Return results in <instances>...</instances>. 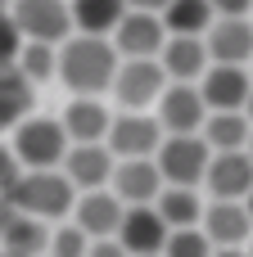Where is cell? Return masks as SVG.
<instances>
[{
  "mask_svg": "<svg viewBox=\"0 0 253 257\" xmlns=\"http://www.w3.org/2000/svg\"><path fill=\"white\" fill-rule=\"evenodd\" d=\"M68 5H72V27H77V36H109V41H113L118 23L131 14L127 0H68Z\"/></svg>",
  "mask_w": 253,
  "mask_h": 257,
  "instance_id": "44dd1931",
  "label": "cell"
},
{
  "mask_svg": "<svg viewBox=\"0 0 253 257\" xmlns=\"http://www.w3.org/2000/svg\"><path fill=\"white\" fill-rule=\"evenodd\" d=\"M122 217H127V203H122L113 190H91V194H77L72 226H81L91 239H118Z\"/></svg>",
  "mask_w": 253,
  "mask_h": 257,
  "instance_id": "5bb4252c",
  "label": "cell"
},
{
  "mask_svg": "<svg viewBox=\"0 0 253 257\" xmlns=\"http://www.w3.org/2000/svg\"><path fill=\"white\" fill-rule=\"evenodd\" d=\"M163 23H167V36H208V27L217 23V9L208 0H172Z\"/></svg>",
  "mask_w": 253,
  "mask_h": 257,
  "instance_id": "d4e9b609",
  "label": "cell"
},
{
  "mask_svg": "<svg viewBox=\"0 0 253 257\" xmlns=\"http://www.w3.org/2000/svg\"><path fill=\"white\" fill-rule=\"evenodd\" d=\"M9 18L18 23V32L27 41H41V45H63L77 32L68 0H14Z\"/></svg>",
  "mask_w": 253,
  "mask_h": 257,
  "instance_id": "8992f818",
  "label": "cell"
},
{
  "mask_svg": "<svg viewBox=\"0 0 253 257\" xmlns=\"http://www.w3.org/2000/svg\"><path fill=\"white\" fill-rule=\"evenodd\" d=\"M249 257H253V239H249Z\"/></svg>",
  "mask_w": 253,
  "mask_h": 257,
  "instance_id": "f35d334b",
  "label": "cell"
},
{
  "mask_svg": "<svg viewBox=\"0 0 253 257\" xmlns=\"http://www.w3.org/2000/svg\"><path fill=\"white\" fill-rule=\"evenodd\" d=\"M199 90H204L208 113H244V104H249V95H253V77H249V68L213 63V68L204 72Z\"/></svg>",
  "mask_w": 253,
  "mask_h": 257,
  "instance_id": "7c38bea8",
  "label": "cell"
},
{
  "mask_svg": "<svg viewBox=\"0 0 253 257\" xmlns=\"http://www.w3.org/2000/svg\"><path fill=\"white\" fill-rule=\"evenodd\" d=\"M23 45H27V36H23V32H18V23L5 14V18H0V72L18 68V59H23Z\"/></svg>",
  "mask_w": 253,
  "mask_h": 257,
  "instance_id": "f1b7e54d",
  "label": "cell"
},
{
  "mask_svg": "<svg viewBox=\"0 0 253 257\" xmlns=\"http://www.w3.org/2000/svg\"><path fill=\"white\" fill-rule=\"evenodd\" d=\"M9 208L36 221H59L77 208V185L63 172H23V181L9 194Z\"/></svg>",
  "mask_w": 253,
  "mask_h": 257,
  "instance_id": "7a4b0ae2",
  "label": "cell"
},
{
  "mask_svg": "<svg viewBox=\"0 0 253 257\" xmlns=\"http://www.w3.org/2000/svg\"><path fill=\"white\" fill-rule=\"evenodd\" d=\"M14 158L23 163V172H59L72 140L63 131L59 117H27L18 131H14Z\"/></svg>",
  "mask_w": 253,
  "mask_h": 257,
  "instance_id": "3957f363",
  "label": "cell"
},
{
  "mask_svg": "<svg viewBox=\"0 0 253 257\" xmlns=\"http://www.w3.org/2000/svg\"><path fill=\"white\" fill-rule=\"evenodd\" d=\"M113 45H118L122 59H158L163 45H167V23H163V14H140V9H131V14L118 23V32H113Z\"/></svg>",
  "mask_w": 253,
  "mask_h": 257,
  "instance_id": "9c48e42d",
  "label": "cell"
},
{
  "mask_svg": "<svg viewBox=\"0 0 253 257\" xmlns=\"http://www.w3.org/2000/svg\"><path fill=\"white\" fill-rule=\"evenodd\" d=\"M154 117L163 122L167 136H204V126H208L213 113H208L199 86H181V81H172L167 95L158 99V113H154Z\"/></svg>",
  "mask_w": 253,
  "mask_h": 257,
  "instance_id": "ba28073f",
  "label": "cell"
},
{
  "mask_svg": "<svg viewBox=\"0 0 253 257\" xmlns=\"http://www.w3.org/2000/svg\"><path fill=\"white\" fill-rule=\"evenodd\" d=\"M18 72L36 86V81H50L59 77V45H41V41H27L23 45V59H18Z\"/></svg>",
  "mask_w": 253,
  "mask_h": 257,
  "instance_id": "484cf974",
  "label": "cell"
},
{
  "mask_svg": "<svg viewBox=\"0 0 253 257\" xmlns=\"http://www.w3.org/2000/svg\"><path fill=\"white\" fill-rule=\"evenodd\" d=\"M18 181H23V163L14 158V149H5V145H0V194L9 199Z\"/></svg>",
  "mask_w": 253,
  "mask_h": 257,
  "instance_id": "f546056e",
  "label": "cell"
},
{
  "mask_svg": "<svg viewBox=\"0 0 253 257\" xmlns=\"http://www.w3.org/2000/svg\"><path fill=\"white\" fill-rule=\"evenodd\" d=\"M109 190H113L127 208H154L158 194L167 190V181H163V172H158L154 158H127V163H118Z\"/></svg>",
  "mask_w": 253,
  "mask_h": 257,
  "instance_id": "8fae6325",
  "label": "cell"
},
{
  "mask_svg": "<svg viewBox=\"0 0 253 257\" xmlns=\"http://www.w3.org/2000/svg\"><path fill=\"white\" fill-rule=\"evenodd\" d=\"M0 253L5 257H50V230H45V221L14 212L0 226Z\"/></svg>",
  "mask_w": 253,
  "mask_h": 257,
  "instance_id": "ffe728a7",
  "label": "cell"
},
{
  "mask_svg": "<svg viewBox=\"0 0 253 257\" xmlns=\"http://www.w3.org/2000/svg\"><path fill=\"white\" fill-rule=\"evenodd\" d=\"M167 81H181V86H199L204 72L213 68V54L204 45V36H167L163 54H158Z\"/></svg>",
  "mask_w": 253,
  "mask_h": 257,
  "instance_id": "2e32d148",
  "label": "cell"
},
{
  "mask_svg": "<svg viewBox=\"0 0 253 257\" xmlns=\"http://www.w3.org/2000/svg\"><path fill=\"white\" fill-rule=\"evenodd\" d=\"M91 244H95V239H91L81 226H72V221L50 230V257H86Z\"/></svg>",
  "mask_w": 253,
  "mask_h": 257,
  "instance_id": "4316f807",
  "label": "cell"
},
{
  "mask_svg": "<svg viewBox=\"0 0 253 257\" xmlns=\"http://www.w3.org/2000/svg\"><path fill=\"white\" fill-rule=\"evenodd\" d=\"M131 9H140V14H167V5L172 0H127Z\"/></svg>",
  "mask_w": 253,
  "mask_h": 257,
  "instance_id": "d6a6232c",
  "label": "cell"
},
{
  "mask_svg": "<svg viewBox=\"0 0 253 257\" xmlns=\"http://www.w3.org/2000/svg\"><path fill=\"white\" fill-rule=\"evenodd\" d=\"M86 257H131V253H127V248H122L118 239H95V244H91V253H86Z\"/></svg>",
  "mask_w": 253,
  "mask_h": 257,
  "instance_id": "1f68e13d",
  "label": "cell"
},
{
  "mask_svg": "<svg viewBox=\"0 0 253 257\" xmlns=\"http://www.w3.org/2000/svg\"><path fill=\"white\" fill-rule=\"evenodd\" d=\"M5 14H9V9H5V0H0V18H5Z\"/></svg>",
  "mask_w": 253,
  "mask_h": 257,
  "instance_id": "8d00e7d4",
  "label": "cell"
},
{
  "mask_svg": "<svg viewBox=\"0 0 253 257\" xmlns=\"http://www.w3.org/2000/svg\"><path fill=\"white\" fill-rule=\"evenodd\" d=\"M249 158H253V140H249Z\"/></svg>",
  "mask_w": 253,
  "mask_h": 257,
  "instance_id": "74e56055",
  "label": "cell"
},
{
  "mask_svg": "<svg viewBox=\"0 0 253 257\" xmlns=\"http://www.w3.org/2000/svg\"><path fill=\"white\" fill-rule=\"evenodd\" d=\"M59 122H63V131H68L72 145H104V140H109V126H113V113H109L104 99L72 95Z\"/></svg>",
  "mask_w": 253,
  "mask_h": 257,
  "instance_id": "e0dca14e",
  "label": "cell"
},
{
  "mask_svg": "<svg viewBox=\"0 0 253 257\" xmlns=\"http://www.w3.org/2000/svg\"><path fill=\"white\" fill-rule=\"evenodd\" d=\"M158 172L167 185L177 190H199L208 181V167H213V149L204 136H167L163 149H158Z\"/></svg>",
  "mask_w": 253,
  "mask_h": 257,
  "instance_id": "277c9868",
  "label": "cell"
},
{
  "mask_svg": "<svg viewBox=\"0 0 253 257\" xmlns=\"http://www.w3.org/2000/svg\"><path fill=\"white\" fill-rule=\"evenodd\" d=\"M244 208H249V217H253V194H249V199H244Z\"/></svg>",
  "mask_w": 253,
  "mask_h": 257,
  "instance_id": "d590c367",
  "label": "cell"
},
{
  "mask_svg": "<svg viewBox=\"0 0 253 257\" xmlns=\"http://www.w3.org/2000/svg\"><path fill=\"white\" fill-rule=\"evenodd\" d=\"M244 117H249V122H253V95H249V104H244Z\"/></svg>",
  "mask_w": 253,
  "mask_h": 257,
  "instance_id": "e575fe53",
  "label": "cell"
},
{
  "mask_svg": "<svg viewBox=\"0 0 253 257\" xmlns=\"http://www.w3.org/2000/svg\"><path fill=\"white\" fill-rule=\"evenodd\" d=\"M167 239H172V230L158 217V208H127L122 230H118V244L131 257H163Z\"/></svg>",
  "mask_w": 253,
  "mask_h": 257,
  "instance_id": "9a60e30c",
  "label": "cell"
},
{
  "mask_svg": "<svg viewBox=\"0 0 253 257\" xmlns=\"http://www.w3.org/2000/svg\"><path fill=\"white\" fill-rule=\"evenodd\" d=\"M213 257H249V248H217Z\"/></svg>",
  "mask_w": 253,
  "mask_h": 257,
  "instance_id": "836d02e7",
  "label": "cell"
},
{
  "mask_svg": "<svg viewBox=\"0 0 253 257\" xmlns=\"http://www.w3.org/2000/svg\"><path fill=\"white\" fill-rule=\"evenodd\" d=\"M204 140H208L213 154H240L253 140V122L244 113H213L208 126H204Z\"/></svg>",
  "mask_w": 253,
  "mask_h": 257,
  "instance_id": "603a6c76",
  "label": "cell"
},
{
  "mask_svg": "<svg viewBox=\"0 0 253 257\" xmlns=\"http://www.w3.org/2000/svg\"><path fill=\"white\" fill-rule=\"evenodd\" d=\"M204 190H208V199L244 203L253 194V158H249V149H240V154H213V167H208Z\"/></svg>",
  "mask_w": 253,
  "mask_h": 257,
  "instance_id": "4fadbf2b",
  "label": "cell"
},
{
  "mask_svg": "<svg viewBox=\"0 0 253 257\" xmlns=\"http://www.w3.org/2000/svg\"><path fill=\"white\" fill-rule=\"evenodd\" d=\"M163 140H167V131H163L158 117H149V113H118L104 145L113 149L118 163H127V158H158Z\"/></svg>",
  "mask_w": 253,
  "mask_h": 257,
  "instance_id": "52a82bcc",
  "label": "cell"
},
{
  "mask_svg": "<svg viewBox=\"0 0 253 257\" xmlns=\"http://www.w3.org/2000/svg\"><path fill=\"white\" fill-rule=\"evenodd\" d=\"M217 248H213V239L195 226V230H172V239H167V248H163V257H213Z\"/></svg>",
  "mask_w": 253,
  "mask_h": 257,
  "instance_id": "83f0119b",
  "label": "cell"
},
{
  "mask_svg": "<svg viewBox=\"0 0 253 257\" xmlns=\"http://www.w3.org/2000/svg\"><path fill=\"white\" fill-rule=\"evenodd\" d=\"M154 208L167 221V230H195V226H204V212H208V203L199 199V190H177V185H167Z\"/></svg>",
  "mask_w": 253,
  "mask_h": 257,
  "instance_id": "7402d4cb",
  "label": "cell"
},
{
  "mask_svg": "<svg viewBox=\"0 0 253 257\" xmlns=\"http://www.w3.org/2000/svg\"><path fill=\"white\" fill-rule=\"evenodd\" d=\"M32 117V81L18 72V68H9V72H0V131L5 126H23Z\"/></svg>",
  "mask_w": 253,
  "mask_h": 257,
  "instance_id": "cb8c5ba5",
  "label": "cell"
},
{
  "mask_svg": "<svg viewBox=\"0 0 253 257\" xmlns=\"http://www.w3.org/2000/svg\"><path fill=\"white\" fill-rule=\"evenodd\" d=\"M199 230L213 239V248H249L253 217H249L244 203H222V199H213L208 212H204V226H199Z\"/></svg>",
  "mask_w": 253,
  "mask_h": 257,
  "instance_id": "d6986e66",
  "label": "cell"
},
{
  "mask_svg": "<svg viewBox=\"0 0 253 257\" xmlns=\"http://www.w3.org/2000/svg\"><path fill=\"white\" fill-rule=\"evenodd\" d=\"M167 72L158 59H122L118 81H113V99L122 104V113H145L149 104H158L167 95Z\"/></svg>",
  "mask_w": 253,
  "mask_h": 257,
  "instance_id": "5b68a950",
  "label": "cell"
},
{
  "mask_svg": "<svg viewBox=\"0 0 253 257\" xmlns=\"http://www.w3.org/2000/svg\"><path fill=\"white\" fill-rule=\"evenodd\" d=\"M59 172L77 185V194H91V190H109V185H113L118 158H113L109 145H72Z\"/></svg>",
  "mask_w": 253,
  "mask_h": 257,
  "instance_id": "30bf717a",
  "label": "cell"
},
{
  "mask_svg": "<svg viewBox=\"0 0 253 257\" xmlns=\"http://www.w3.org/2000/svg\"><path fill=\"white\" fill-rule=\"evenodd\" d=\"M213 63H226V68H244L253 63V18H217L204 36Z\"/></svg>",
  "mask_w": 253,
  "mask_h": 257,
  "instance_id": "ac0fdd59",
  "label": "cell"
},
{
  "mask_svg": "<svg viewBox=\"0 0 253 257\" xmlns=\"http://www.w3.org/2000/svg\"><path fill=\"white\" fill-rule=\"evenodd\" d=\"M217 9V18H249L253 14V0H208Z\"/></svg>",
  "mask_w": 253,
  "mask_h": 257,
  "instance_id": "4dcf8cb0",
  "label": "cell"
},
{
  "mask_svg": "<svg viewBox=\"0 0 253 257\" xmlns=\"http://www.w3.org/2000/svg\"><path fill=\"white\" fill-rule=\"evenodd\" d=\"M118 68H122V54L109 36H68L59 45V81L72 95L100 99L104 90H113Z\"/></svg>",
  "mask_w": 253,
  "mask_h": 257,
  "instance_id": "6da1fadb",
  "label": "cell"
}]
</instances>
